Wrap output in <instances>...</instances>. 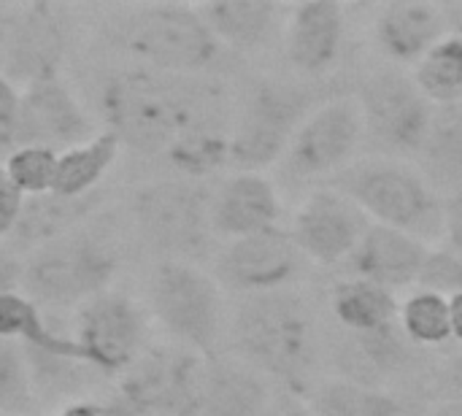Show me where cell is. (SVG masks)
Wrapping results in <instances>:
<instances>
[{
  "instance_id": "obj_1",
  "label": "cell",
  "mask_w": 462,
  "mask_h": 416,
  "mask_svg": "<svg viewBox=\"0 0 462 416\" xmlns=\"http://www.w3.org/2000/svg\"><path fill=\"white\" fill-rule=\"evenodd\" d=\"M103 130L138 157H168L203 130L233 122V92L214 76H176L125 65L97 87Z\"/></svg>"
},
{
  "instance_id": "obj_2",
  "label": "cell",
  "mask_w": 462,
  "mask_h": 416,
  "mask_svg": "<svg viewBox=\"0 0 462 416\" xmlns=\"http://www.w3.org/2000/svg\"><path fill=\"white\" fill-rule=\"evenodd\" d=\"M227 344L230 355L282 393L306 398L319 382L322 330L300 290L238 298L227 319Z\"/></svg>"
},
{
  "instance_id": "obj_3",
  "label": "cell",
  "mask_w": 462,
  "mask_h": 416,
  "mask_svg": "<svg viewBox=\"0 0 462 416\" xmlns=\"http://www.w3.org/2000/svg\"><path fill=\"white\" fill-rule=\"evenodd\" d=\"M108 46L130 65L176 73L214 76L230 54L219 46L198 5L146 3L122 8L103 27Z\"/></svg>"
},
{
  "instance_id": "obj_4",
  "label": "cell",
  "mask_w": 462,
  "mask_h": 416,
  "mask_svg": "<svg viewBox=\"0 0 462 416\" xmlns=\"http://www.w3.org/2000/svg\"><path fill=\"white\" fill-rule=\"evenodd\" d=\"M330 187L344 192L371 225L414 236L428 246L444 244L447 198L414 162L360 157L352 168L336 176Z\"/></svg>"
},
{
  "instance_id": "obj_5",
  "label": "cell",
  "mask_w": 462,
  "mask_h": 416,
  "mask_svg": "<svg viewBox=\"0 0 462 416\" xmlns=\"http://www.w3.org/2000/svg\"><path fill=\"white\" fill-rule=\"evenodd\" d=\"M322 100L311 84L298 79H249L233 95L230 171L268 173L276 168L303 119Z\"/></svg>"
},
{
  "instance_id": "obj_6",
  "label": "cell",
  "mask_w": 462,
  "mask_h": 416,
  "mask_svg": "<svg viewBox=\"0 0 462 416\" xmlns=\"http://www.w3.org/2000/svg\"><path fill=\"white\" fill-rule=\"evenodd\" d=\"M146 311L171 344L203 357L222 352L227 341L225 290L198 263L157 260L146 279Z\"/></svg>"
},
{
  "instance_id": "obj_7",
  "label": "cell",
  "mask_w": 462,
  "mask_h": 416,
  "mask_svg": "<svg viewBox=\"0 0 462 416\" xmlns=\"http://www.w3.org/2000/svg\"><path fill=\"white\" fill-rule=\"evenodd\" d=\"M119 263L116 244L81 225L27 254L22 292L46 311L79 309L111 290Z\"/></svg>"
},
{
  "instance_id": "obj_8",
  "label": "cell",
  "mask_w": 462,
  "mask_h": 416,
  "mask_svg": "<svg viewBox=\"0 0 462 416\" xmlns=\"http://www.w3.org/2000/svg\"><path fill=\"white\" fill-rule=\"evenodd\" d=\"M211 190L192 179H157L135 190L130 214L138 238L157 254V260L200 263L217 254L211 227Z\"/></svg>"
},
{
  "instance_id": "obj_9",
  "label": "cell",
  "mask_w": 462,
  "mask_h": 416,
  "mask_svg": "<svg viewBox=\"0 0 462 416\" xmlns=\"http://www.w3.org/2000/svg\"><path fill=\"white\" fill-rule=\"evenodd\" d=\"M352 95L363 114L365 149H374V157L414 162L439 108L420 92L411 73L379 65L360 79Z\"/></svg>"
},
{
  "instance_id": "obj_10",
  "label": "cell",
  "mask_w": 462,
  "mask_h": 416,
  "mask_svg": "<svg viewBox=\"0 0 462 416\" xmlns=\"http://www.w3.org/2000/svg\"><path fill=\"white\" fill-rule=\"evenodd\" d=\"M365 149V125L352 92L325 97L292 135L282 173L295 184L325 187L352 168Z\"/></svg>"
},
{
  "instance_id": "obj_11",
  "label": "cell",
  "mask_w": 462,
  "mask_h": 416,
  "mask_svg": "<svg viewBox=\"0 0 462 416\" xmlns=\"http://www.w3.org/2000/svg\"><path fill=\"white\" fill-rule=\"evenodd\" d=\"M70 338L79 360L100 379H122L149 349V311L122 290H106L76 309Z\"/></svg>"
},
{
  "instance_id": "obj_12",
  "label": "cell",
  "mask_w": 462,
  "mask_h": 416,
  "mask_svg": "<svg viewBox=\"0 0 462 416\" xmlns=\"http://www.w3.org/2000/svg\"><path fill=\"white\" fill-rule=\"evenodd\" d=\"M206 357L176 347L149 344L116 382V395L143 416H200Z\"/></svg>"
},
{
  "instance_id": "obj_13",
  "label": "cell",
  "mask_w": 462,
  "mask_h": 416,
  "mask_svg": "<svg viewBox=\"0 0 462 416\" xmlns=\"http://www.w3.org/2000/svg\"><path fill=\"white\" fill-rule=\"evenodd\" d=\"M311 265L292 244L287 227L227 241L214 254V279L238 298L298 290Z\"/></svg>"
},
{
  "instance_id": "obj_14",
  "label": "cell",
  "mask_w": 462,
  "mask_h": 416,
  "mask_svg": "<svg viewBox=\"0 0 462 416\" xmlns=\"http://www.w3.org/2000/svg\"><path fill=\"white\" fill-rule=\"evenodd\" d=\"M368 227V217L344 192L325 184L303 195L290 217L287 233L309 265L341 271Z\"/></svg>"
},
{
  "instance_id": "obj_15",
  "label": "cell",
  "mask_w": 462,
  "mask_h": 416,
  "mask_svg": "<svg viewBox=\"0 0 462 416\" xmlns=\"http://www.w3.org/2000/svg\"><path fill=\"white\" fill-rule=\"evenodd\" d=\"M97 133L95 119L60 73H46L19 87L14 149L43 146L62 154Z\"/></svg>"
},
{
  "instance_id": "obj_16",
  "label": "cell",
  "mask_w": 462,
  "mask_h": 416,
  "mask_svg": "<svg viewBox=\"0 0 462 416\" xmlns=\"http://www.w3.org/2000/svg\"><path fill=\"white\" fill-rule=\"evenodd\" d=\"M346 5L333 0L295 3L287 11L282 51L298 81H319L330 76L346 49Z\"/></svg>"
},
{
  "instance_id": "obj_17",
  "label": "cell",
  "mask_w": 462,
  "mask_h": 416,
  "mask_svg": "<svg viewBox=\"0 0 462 416\" xmlns=\"http://www.w3.org/2000/svg\"><path fill=\"white\" fill-rule=\"evenodd\" d=\"M452 30L455 22L447 5L428 0H393L374 11L371 46L384 65L411 70Z\"/></svg>"
},
{
  "instance_id": "obj_18",
  "label": "cell",
  "mask_w": 462,
  "mask_h": 416,
  "mask_svg": "<svg viewBox=\"0 0 462 416\" xmlns=\"http://www.w3.org/2000/svg\"><path fill=\"white\" fill-rule=\"evenodd\" d=\"M211 227L222 244L284 227L279 184L268 173L230 171L211 190Z\"/></svg>"
},
{
  "instance_id": "obj_19",
  "label": "cell",
  "mask_w": 462,
  "mask_h": 416,
  "mask_svg": "<svg viewBox=\"0 0 462 416\" xmlns=\"http://www.w3.org/2000/svg\"><path fill=\"white\" fill-rule=\"evenodd\" d=\"M430 249L433 246L414 236L371 225L341 273L379 284L395 295H406L417 287Z\"/></svg>"
},
{
  "instance_id": "obj_20",
  "label": "cell",
  "mask_w": 462,
  "mask_h": 416,
  "mask_svg": "<svg viewBox=\"0 0 462 416\" xmlns=\"http://www.w3.org/2000/svg\"><path fill=\"white\" fill-rule=\"evenodd\" d=\"M203 22L227 54H260L282 43L290 5L271 0H214L198 5Z\"/></svg>"
},
{
  "instance_id": "obj_21",
  "label": "cell",
  "mask_w": 462,
  "mask_h": 416,
  "mask_svg": "<svg viewBox=\"0 0 462 416\" xmlns=\"http://www.w3.org/2000/svg\"><path fill=\"white\" fill-rule=\"evenodd\" d=\"M276 387L230 352L206 357L200 416H263L276 398Z\"/></svg>"
},
{
  "instance_id": "obj_22",
  "label": "cell",
  "mask_w": 462,
  "mask_h": 416,
  "mask_svg": "<svg viewBox=\"0 0 462 416\" xmlns=\"http://www.w3.org/2000/svg\"><path fill=\"white\" fill-rule=\"evenodd\" d=\"M401 295L355 279L341 276L328 290V309L344 338H368L398 328Z\"/></svg>"
},
{
  "instance_id": "obj_23",
  "label": "cell",
  "mask_w": 462,
  "mask_h": 416,
  "mask_svg": "<svg viewBox=\"0 0 462 416\" xmlns=\"http://www.w3.org/2000/svg\"><path fill=\"white\" fill-rule=\"evenodd\" d=\"M97 192L87 198H60L54 192L38 195V198H24L19 222L8 238V249L16 252H35L38 246L76 230L84 225V219L95 211L97 206Z\"/></svg>"
},
{
  "instance_id": "obj_24",
  "label": "cell",
  "mask_w": 462,
  "mask_h": 416,
  "mask_svg": "<svg viewBox=\"0 0 462 416\" xmlns=\"http://www.w3.org/2000/svg\"><path fill=\"white\" fill-rule=\"evenodd\" d=\"M303 401L311 416H409L398 395L349 376L319 379Z\"/></svg>"
},
{
  "instance_id": "obj_25",
  "label": "cell",
  "mask_w": 462,
  "mask_h": 416,
  "mask_svg": "<svg viewBox=\"0 0 462 416\" xmlns=\"http://www.w3.org/2000/svg\"><path fill=\"white\" fill-rule=\"evenodd\" d=\"M119 154H122V143L116 141V135H111L108 130H100L89 141L60 154L51 192L60 198H70V200L95 195L97 184L108 176Z\"/></svg>"
},
{
  "instance_id": "obj_26",
  "label": "cell",
  "mask_w": 462,
  "mask_h": 416,
  "mask_svg": "<svg viewBox=\"0 0 462 416\" xmlns=\"http://www.w3.org/2000/svg\"><path fill=\"white\" fill-rule=\"evenodd\" d=\"M425 179L444 195L462 190V114L460 108H439L430 135L414 160Z\"/></svg>"
},
{
  "instance_id": "obj_27",
  "label": "cell",
  "mask_w": 462,
  "mask_h": 416,
  "mask_svg": "<svg viewBox=\"0 0 462 416\" xmlns=\"http://www.w3.org/2000/svg\"><path fill=\"white\" fill-rule=\"evenodd\" d=\"M398 328L406 336V341L425 355L449 349L455 344L449 298L422 287L409 290L406 295H401Z\"/></svg>"
},
{
  "instance_id": "obj_28",
  "label": "cell",
  "mask_w": 462,
  "mask_h": 416,
  "mask_svg": "<svg viewBox=\"0 0 462 416\" xmlns=\"http://www.w3.org/2000/svg\"><path fill=\"white\" fill-rule=\"evenodd\" d=\"M414 84L436 108H455L462 103V30L441 38L411 70Z\"/></svg>"
},
{
  "instance_id": "obj_29",
  "label": "cell",
  "mask_w": 462,
  "mask_h": 416,
  "mask_svg": "<svg viewBox=\"0 0 462 416\" xmlns=\"http://www.w3.org/2000/svg\"><path fill=\"white\" fill-rule=\"evenodd\" d=\"M35 384L22 344L0 338V416H30Z\"/></svg>"
},
{
  "instance_id": "obj_30",
  "label": "cell",
  "mask_w": 462,
  "mask_h": 416,
  "mask_svg": "<svg viewBox=\"0 0 462 416\" xmlns=\"http://www.w3.org/2000/svg\"><path fill=\"white\" fill-rule=\"evenodd\" d=\"M0 162L8 173V179L14 181V187L24 198L49 195L54 190L60 152L43 149V146H16Z\"/></svg>"
},
{
  "instance_id": "obj_31",
  "label": "cell",
  "mask_w": 462,
  "mask_h": 416,
  "mask_svg": "<svg viewBox=\"0 0 462 416\" xmlns=\"http://www.w3.org/2000/svg\"><path fill=\"white\" fill-rule=\"evenodd\" d=\"M417 287L433 290L444 298L462 295V254L452 252L449 246H433Z\"/></svg>"
},
{
  "instance_id": "obj_32",
  "label": "cell",
  "mask_w": 462,
  "mask_h": 416,
  "mask_svg": "<svg viewBox=\"0 0 462 416\" xmlns=\"http://www.w3.org/2000/svg\"><path fill=\"white\" fill-rule=\"evenodd\" d=\"M16 111H19V87L0 76V160L14 152L16 133Z\"/></svg>"
},
{
  "instance_id": "obj_33",
  "label": "cell",
  "mask_w": 462,
  "mask_h": 416,
  "mask_svg": "<svg viewBox=\"0 0 462 416\" xmlns=\"http://www.w3.org/2000/svg\"><path fill=\"white\" fill-rule=\"evenodd\" d=\"M22 206H24V195L14 187V181L8 179V173L0 162V244L11 238V233L19 222Z\"/></svg>"
},
{
  "instance_id": "obj_34",
  "label": "cell",
  "mask_w": 462,
  "mask_h": 416,
  "mask_svg": "<svg viewBox=\"0 0 462 416\" xmlns=\"http://www.w3.org/2000/svg\"><path fill=\"white\" fill-rule=\"evenodd\" d=\"M22 273H24V260H19V254H14L8 246H0V295L19 292Z\"/></svg>"
},
{
  "instance_id": "obj_35",
  "label": "cell",
  "mask_w": 462,
  "mask_h": 416,
  "mask_svg": "<svg viewBox=\"0 0 462 416\" xmlns=\"http://www.w3.org/2000/svg\"><path fill=\"white\" fill-rule=\"evenodd\" d=\"M452 252L462 254V190L447 198V225H444V244Z\"/></svg>"
},
{
  "instance_id": "obj_36",
  "label": "cell",
  "mask_w": 462,
  "mask_h": 416,
  "mask_svg": "<svg viewBox=\"0 0 462 416\" xmlns=\"http://www.w3.org/2000/svg\"><path fill=\"white\" fill-rule=\"evenodd\" d=\"M439 382L447 387V398L462 401V349L455 347L439 365Z\"/></svg>"
},
{
  "instance_id": "obj_37",
  "label": "cell",
  "mask_w": 462,
  "mask_h": 416,
  "mask_svg": "<svg viewBox=\"0 0 462 416\" xmlns=\"http://www.w3.org/2000/svg\"><path fill=\"white\" fill-rule=\"evenodd\" d=\"M263 416H311V411H309V406H306L303 398L279 390L276 398H273V403L268 406V411Z\"/></svg>"
},
{
  "instance_id": "obj_38",
  "label": "cell",
  "mask_w": 462,
  "mask_h": 416,
  "mask_svg": "<svg viewBox=\"0 0 462 416\" xmlns=\"http://www.w3.org/2000/svg\"><path fill=\"white\" fill-rule=\"evenodd\" d=\"M57 416H108L106 414V403L103 401H89V398H81V401H73L68 406H62Z\"/></svg>"
},
{
  "instance_id": "obj_39",
  "label": "cell",
  "mask_w": 462,
  "mask_h": 416,
  "mask_svg": "<svg viewBox=\"0 0 462 416\" xmlns=\"http://www.w3.org/2000/svg\"><path fill=\"white\" fill-rule=\"evenodd\" d=\"M449 314H452V341L462 349V295L449 298Z\"/></svg>"
},
{
  "instance_id": "obj_40",
  "label": "cell",
  "mask_w": 462,
  "mask_h": 416,
  "mask_svg": "<svg viewBox=\"0 0 462 416\" xmlns=\"http://www.w3.org/2000/svg\"><path fill=\"white\" fill-rule=\"evenodd\" d=\"M428 416H462L460 398H441Z\"/></svg>"
},
{
  "instance_id": "obj_41",
  "label": "cell",
  "mask_w": 462,
  "mask_h": 416,
  "mask_svg": "<svg viewBox=\"0 0 462 416\" xmlns=\"http://www.w3.org/2000/svg\"><path fill=\"white\" fill-rule=\"evenodd\" d=\"M455 11H457V14H462V5H455Z\"/></svg>"
},
{
  "instance_id": "obj_42",
  "label": "cell",
  "mask_w": 462,
  "mask_h": 416,
  "mask_svg": "<svg viewBox=\"0 0 462 416\" xmlns=\"http://www.w3.org/2000/svg\"><path fill=\"white\" fill-rule=\"evenodd\" d=\"M457 108H460V114H462V103H460V106H457Z\"/></svg>"
}]
</instances>
